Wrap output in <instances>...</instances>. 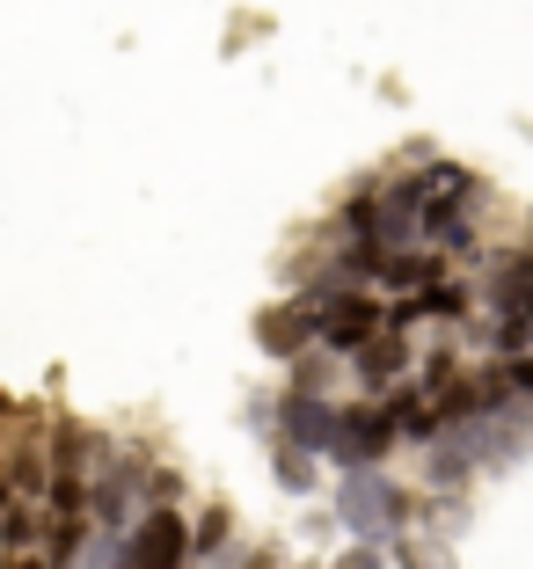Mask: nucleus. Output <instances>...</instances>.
<instances>
[{
	"label": "nucleus",
	"instance_id": "423d86ee",
	"mask_svg": "<svg viewBox=\"0 0 533 569\" xmlns=\"http://www.w3.org/2000/svg\"><path fill=\"white\" fill-rule=\"evenodd\" d=\"M424 204H417V190H409V176H387L381 190H373V227H366V241L381 256H402V249H424Z\"/></svg>",
	"mask_w": 533,
	"mask_h": 569
},
{
	"label": "nucleus",
	"instance_id": "dca6fc26",
	"mask_svg": "<svg viewBox=\"0 0 533 569\" xmlns=\"http://www.w3.org/2000/svg\"><path fill=\"white\" fill-rule=\"evenodd\" d=\"M45 548V503H8L0 511V562L8 555H37Z\"/></svg>",
	"mask_w": 533,
	"mask_h": 569
},
{
	"label": "nucleus",
	"instance_id": "aec40b11",
	"mask_svg": "<svg viewBox=\"0 0 533 569\" xmlns=\"http://www.w3.org/2000/svg\"><path fill=\"white\" fill-rule=\"evenodd\" d=\"M497 380L512 387V402H533V351H519V358H497Z\"/></svg>",
	"mask_w": 533,
	"mask_h": 569
},
{
	"label": "nucleus",
	"instance_id": "4468645a",
	"mask_svg": "<svg viewBox=\"0 0 533 569\" xmlns=\"http://www.w3.org/2000/svg\"><path fill=\"white\" fill-rule=\"evenodd\" d=\"M424 249L432 256H475V204H461V212H432L424 219Z\"/></svg>",
	"mask_w": 533,
	"mask_h": 569
},
{
	"label": "nucleus",
	"instance_id": "0eeeda50",
	"mask_svg": "<svg viewBox=\"0 0 533 569\" xmlns=\"http://www.w3.org/2000/svg\"><path fill=\"white\" fill-rule=\"evenodd\" d=\"M387 329V307L373 300V292H344V300H322L315 307V343L329 358H351L366 336H381Z\"/></svg>",
	"mask_w": 533,
	"mask_h": 569
},
{
	"label": "nucleus",
	"instance_id": "7ed1b4c3",
	"mask_svg": "<svg viewBox=\"0 0 533 569\" xmlns=\"http://www.w3.org/2000/svg\"><path fill=\"white\" fill-rule=\"evenodd\" d=\"M117 569H190V519L176 503L139 511V526L117 533Z\"/></svg>",
	"mask_w": 533,
	"mask_h": 569
},
{
	"label": "nucleus",
	"instance_id": "9d476101",
	"mask_svg": "<svg viewBox=\"0 0 533 569\" xmlns=\"http://www.w3.org/2000/svg\"><path fill=\"white\" fill-rule=\"evenodd\" d=\"M256 351L278 358V366H293L300 351H315V315H307L300 300H278L256 315Z\"/></svg>",
	"mask_w": 533,
	"mask_h": 569
},
{
	"label": "nucleus",
	"instance_id": "4be33fe9",
	"mask_svg": "<svg viewBox=\"0 0 533 569\" xmlns=\"http://www.w3.org/2000/svg\"><path fill=\"white\" fill-rule=\"evenodd\" d=\"M387 548L402 555V569H446V555H438V548H417L409 533H402V540H387Z\"/></svg>",
	"mask_w": 533,
	"mask_h": 569
},
{
	"label": "nucleus",
	"instance_id": "20e7f679",
	"mask_svg": "<svg viewBox=\"0 0 533 569\" xmlns=\"http://www.w3.org/2000/svg\"><path fill=\"white\" fill-rule=\"evenodd\" d=\"M402 446V431L387 423V409L373 402V395H358V402L336 409V446H329V468L351 475V468H387V452Z\"/></svg>",
	"mask_w": 533,
	"mask_h": 569
},
{
	"label": "nucleus",
	"instance_id": "ddd939ff",
	"mask_svg": "<svg viewBox=\"0 0 533 569\" xmlns=\"http://www.w3.org/2000/svg\"><path fill=\"white\" fill-rule=\"evenodd\" d=\"M438 278H446V256H432V249H402V256H381V263H373V284L395 292V300H409V292H424V284H438Z\"/></svg>",
	"mask_w": 533,
	"mask_h": 569
},
{
	"label": "nucleus",
	"instance_id": "6ab92c4d",
	"mask_svg": "<svg viewBox=\"0 0 533 569\" xmlns=\"http://www.w3.org/2000/svg\"><path fill=\"white\" fill-rule=\"evenodd\" d=\"M270 482H278L285 497H307V489H315V460L293 452V446H270Z\"/></svg>",
	"mask_w": 533,
	"mask_h": 569
},
{
	"label": "nucleus",
	"instance_id": "b1692460",
	"mask_svg": "<svg viewBox=\"0 0 533 569\" xmlns=\"http://www.w3.org/2000/svg\"><path fill=\"white\" fill-rule=\"evenodd\" d=\"M219 569H278V548H249V555L227 548V562H219Z\"/></svg>",
	"mask_w": 533,
	"mask_h": 569
},
{
	"label": "nucleus",
	"instance_id": "39448f33",
	"mask_svg": "<svg viewBox=\"0 0 533 569\" xmlns=\"http://www.w3.org/2000/svg\"><path fill=\"white\" fill-rule=\"evenodd\" d=\"M336 395H293L285 387L278 402H270V446H293V452H307V460H329V446H336Z\"/></svg>",
	"mask_w": 533,
	"mask_h": 569
},
{
	"label": "nucleus",
	"instance_id": "f8f14e48",
	"mask_svg": "<svg viewBox=\"0 0 533 569\" xmlns=\"http://www.w3.org/2000/svg\"><path fill=\"white\" fill-rule=\"evenodd\" d=\"M483 300L497 307V315H519V321H533V249H512V256H497V263H490V278H483Z\"/></svg>",
	"mask_w": 533,
	"mask_h": 569
},
{
	"label": "nucleus",
	"instance_id": "393cba45",
	"mask_svg": "<svg viewBox=\"0 0 533 569\" xmlns=\"http://www.w3.org/2000/svg\"><path fill=\"white\" fill-rule=\"evenodd\" d=\"M0 569H45V555H8Z\"/></svg>",
	"mask_w": 533,
	"mask_h": 569
},
{
	"label": "nucleus",
	"instance_id": "f3484780",
	"mask_svg": "<svg viewBox=\"0 0 533 569\" xmlns=\"http://www.w3.org/2000/svg\"><path fill=\"white\" fill-rule=\"evenodd\" d=\"M336 380H344V358H329L322 343L293 358V395H336Z\"/></svg>",
	"mask_w": 533,
	"mask_h": 569
},
{
	"label": "nucleus",
	"instance_id": "6e6552de",
	"mask_svg": "<svg viewBox=\"0 0 533 569\" xmlns=\"http://www.w3.org/2000/svg\"><path fill=\"white\" fill-rule=\"evenodd\" d=\"M409 372H417V351H409V336H395V329L366 336V343L344 358V380L358 387V395H387V387H402Z\"/></svg>",
	"mask_w": 533,
	"mask_h": 569
},
{
	"label": "nucleus",
	"instance_id": "2eb2a0df",
	"mask_svg": "<svg viewBox=\"0 0 533 569\" xmlns=\"http://www.w3.org/2000/svg\"><path fill=\"white\" fill-rule=\"evenodd\" d=\"M227 548H234V519H227V503H205L198 519H190V562L213 569V562H227Z\"/></svg>",
	"mask_w": 533,
	"mask_h": 569
},
{
	"label": "nucleus",
	"instance_id": "1a4fd4ad",
	"mask_svg": "<svg viewBox=\"0 0 533 569\" xmlns=\"http://www.w3.org/2000/svg\"><path fill=\"white\" fill-rule=\"evenodd\" d=\"M409 190H417L424 212H461V204L483 198V183H475V168H467V161H417V168H409Z\"/></svg>",
	"mask_w": 533,
	"mask_h": 569
},
{
	"label": "nucleus",
	"instance_id": "412c9836",
	"mask_svg": "<svg viewBox=\"0 0 533 569\" xmlns=\"http://www.w3.org/2000/svg\"><path fill=\"white\" fill-rule=\"evenodd\" d=\"M73 569H117V533H88V548H81Z\"/></svg>",
	"mask_w": 533,
	"mask_h": 569
},
{
	"label": "nucleus",
	"instance_id": "9b49d317",
	"mask_svg": "<svg viewBox=\"0 0 533 569\" xmlns=\"http://www.w3.org/2000/svg\"><path fill=\"white\" fill-rule=\"evenodd\" d=\"M0 452H8V489H16V503H45L51 489V446L37 423H22V438H0Z\"/></svg>",
	"mask_w": 533,
	"mask_h": 569
},
{
	"label": "nucleus",
	"instance_id": "f257e3e1",
	"mask_svg": "<svg viewBox=\"0 0 533 569\" xmlns=\"http://www.w3.org/2000/svg\"><path fill=\"white\" fill-rule=\"evenodd\" d=\"M329 511L358 548H387V540L409 533V511H417V503H409V489H402L387 468H351L344 482H336Z\"/></svg>",
	"mask_w": 533,
	"mask_h": 569
},
{
	"label": "nucleus",
	"instance_id": "5701e85b",
	"mask_svg": "<svg viewBox=\"0 0 533 569\" xmlns=\"http://www.w3.org/2000/svg\"><path fill=\"white\" fill-rule=\"evenodd\" d=\"M329 569H387V548H358V540H351V548L336 555Z\"/></svg>",
	"mask_w": 533,
	"mask_h": 569
},
{
	"label": "nucleus",
	"instance_id": "f03ea898",
	"mask_svg": "<svg viewBox=\"0 0 533 569\" xmlns=\"http://www.w3.org/2000/svg\"><path fill=\"white\" fill-rule=\"evenodd\" d=\"M147 475H154V452L110 438V446L96 452V468H88V526H96V533L139 526V511H147Z\"/></svg>",
	"mask_w": 533,
	"mask_h": 569
},
{
	"label": "nucleus",
	"instance_id": "a211bd4d",
	"mask_svg": "<svg viewBox=\"0 0 533 569\" xmlns=\"http://www.w3.org/2000/svg\"><path fill=\"white\" fill-rule=\"evenodd\" d=\"M409 300L424 307V321H461L467 307H475V292H467L461 278H438V284H424V292H409Z\"/></svg>",
	"mask_w": 533,
	"mask_h": 569
}]
</instances>
